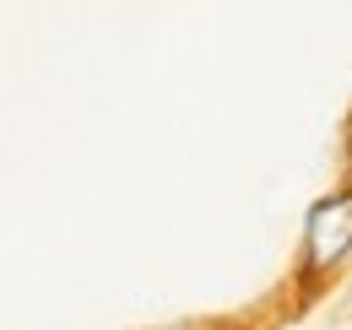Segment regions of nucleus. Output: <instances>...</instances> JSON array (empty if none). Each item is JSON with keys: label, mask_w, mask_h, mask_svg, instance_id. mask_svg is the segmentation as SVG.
<instances>
[{"label": "nucleus", "mask_w": 352, "mask_h": 330, "mask_svg": "<svg viewBox=\"0 0 352 330\" xmlns=\"http://www.w3.org/2000/svg\"><path fill=\"white\" fill-rule=\"evenodd\" d=\"M352 260V184H336L304 211L298 239V303H314Z\"/></svg>", "instance_id": "f257e3e1"}, {"label": "nucleus", "mask_w": 352, "mask_h": 330, "mask_svg": "<svg viewBox=\"0 0 352 330\" xmlns=\"http://www.w3.org/2000/svg\"><path fill=\"white\" fill-rule=\"evenodd\" d=\"M157 330H206V325H195V320H174V325H157Z\"/></svg>", "instance_id": "f03ea898"}, {"label": "nucleus", "mask_w": 352, "mask_h": 330, "mask_svg": "<svg viewBox=\"0 0 352 330\" xmlns=\"http://www.w3.org/2000/svg\"><path fill=\"white\" fill-rule=\"evenodd\" d=\"M347 330H352V325H347Z\"/></svg>", "instance_id": "7ed1b4c3"}]
</instances>
